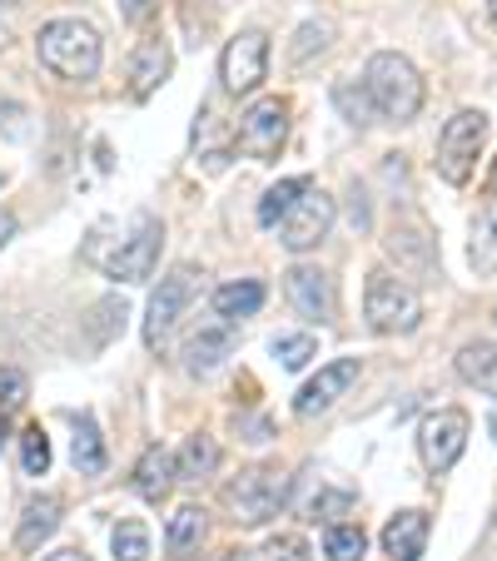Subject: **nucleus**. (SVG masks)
I'll list each match as a JSON object with an SVG mask.
<instances>
[{
    "label": "nucleus",
    "mask_w": 497,
    "mask_h": 561,
    "mask_svg": "<svg viewBox=\"0 0 497 561\" xmlns=\"http://www.w3.org/2000/svg\"><path fill=\"white\" fill-rule=\"evenodd\" d=\"M11 5L15 0H0V50L11 45Z\"/></svg>",
    "instance_id": "36"
},
{
    "label": "nucleus",
    "mask_w": 497,
    "mask_h": 561,
    "mask_svg": "<svg viewBox=\"0 0 497 561\" xmlns=\"http://www.w3.org/2000/svg\"><path fill=\"white\" fill-rule=\"evenodd\" d=\"M234 353V323H210V329H200L190 343H184V368L190 373H214L224 358Z\"/></svg>",
    "instance_id": "17"
},
{
    "label": "nucleus",
    "mask_w": 497,
    "mask_h": 561,
    "mask_svg": "<svg viewBox=\"0 0 497 561\" xmlns=\"http://www.w3.org/2000/svg\"><path fill=\"white\" fill-rule=\"evenodd\" d=\"M483 139H487V115L483 110H458V115L443 125V135H438V174L463 190V184L473 180V170H477Z\"/></svg>",
    "instance_id": "5"
},
{
    "label": "nucleus",
    "mask_w": 497,
    "mask_h": 561,
    "mask_svg": "<svg viewBox=\"0 0 497 561\" xmlns=\"http://www.w3.org/2000/svg\"><path fill=\"white\" fill-rule=\"evenodd\" d=\"M487 190H493V194H497V159H493V180H487Z\"/></svg>",
    "instance_id": "41"
},
{
    "label": "nucleus",
    "mask_w": 497,
    "mask_h": 561,
    "mask_svg": "<svg viewBox=\"0 0 497 561\" xmlns=\"http://www.w3.org/2000/svg\"><path fill=\"white\" fill-rule=\"evenodd\" d=\"M423 547H428V512L408 507L383 527V551L393 561H423Z\"/></svg>",
    "instance_id": "15"
},
{
    "label": "nucleus",
    "mask_w": 497,
    "mask_h": 561,
    "mask_svg": "<svg viewBox=\"0 0 497 561\" xmlns=\"http://www.w3.org/2000/svg\"><path fill=\"white\" fill-rule=\"evenodd\" d=\"M120 15H125L129 25H145L149 15H155V0H120Z\"/></svg>",
    "instance_id": "34"
},
{
    "label": "nucleus",
    "mask_w": 497,
    "mask_h": 561,
    "mask_svg": "<svg viewBox=\"0 0 497 561\" xmlns=\"http://www.w3.org/2000/svg\"><path fill=\"white\" fill-rule=\"evenodd\" d=\"M334 219H339L334 199H328L324 190H314V184H308V190L294 199V209L279 219V224H284V249H289V254H308V249H318L328 239V229H334Z\"/></svg>",
    "instance_id": "11"
},
{
    "label": "nucleus",
    "mask_w": 497,
    "mask_h": 561,
    "mask_svg": "<svg viewBox=\"0 0 497 561\" xmlns=\"http://www.w3.org/2000/svg\"><path fill=\"white\" fill-rule=\"evenodd\" d=\"M165 80H170V45L159 41V35H149V41L135 50V60H129V95L149 100Z\"/></svg>",
    "instance_id": "14"
},
{
    "label": "nucleus",
    "mask_w": 497,
    "mask_h": 561,
    "mask_svg": "<svg viewBox=\"0 0 497 561\" xmlns=\"http://www.w3.org/2000/svg\"><path fill=\"white\" fill-rule=\"evenodd\" d=\"M159 244H165V224L155 214H135L129 239H120V249L110 259H100V268L110 278H120V284H145L159 264Z\"/></svg>",
    "instance_id": "7"
},
{
    "label": "nucleus",
    "mask_w": 497,
    "mask_h": 561,
    "mask_svg": "<svg viewBox=\"0 0 497 561\" xmlns=\"http://www.w3.org/2000/svg\"><path fill=\"white\" fill-rule=\"evenodd\" d=\"M458 378L497 398V343H467L458 353Z\"/></svg>",
    "instance_id": "21"
},
{
    "label": "nucleus",
    "mask_w": 497,
    "mask_h": 561,
    "mask_svg": "<svg viewBox=\"0 0 497 561\" xmlns=\"http://www.w3.org/2000/svg\"><path fill=\"white\" fill-rule=\"evenodd\" d=\"M343 507H349V492H328V497H318L314 507H308V512H314V517H308V522L328 517V512H343Z\"/></svg>",
    "instance_id": "35"
},
{
    "label": "nucleus",
    "mask_w": 497,
    "mask_h": 561,
    "mask_svg": "<svg viewBox=\"0 0 497 561\" xmlns=\"http://www.w3.org/2000/svg\"><path fill=\"white\" fill-rule=\"evenodd\" d=\"M493 433H497V417H493Z\"/></svg>",
    "instance_id": "43"
},
{
    "label": "nucleus",
    "mask_w": 497,
    "mask_h": 561,
    "mask_svg": "<svg viewBox=\"0 0 497 561\" xmlns=\"http://www.w3.org/2000/svg\"><path fill=\"white\" fill-rule=\"evenodd\" d=\"M493 318H497V308H493Z\"/></svg>",
    "instance_id": "44"
},
{
    "label": "nucleus",
    "mask_w": 497,
    "mask_h": 561,
    "mask_svg": "<svg viewBox=\"0 0 497 561\" xmlns=\"http://www.w3.org/2000/svg\"><path fill=\"white\" fill-rule=\"evenodd\" d=\"M194 268L190 264H180L170 278H159V288H155V298H149V313H145V348L149 353H165L170 348V339H174V329H180V318H184V308L194 304Z\"/></svg>",
    "instance_id": "6"
},
{
    "label": "nucleus",
    "mask_w": 497,
    "mask_h": 561,
    "mask_svg": "<svg viewBox=\"0 0 497 561\" xmlns=\"http://www.w3.org/2000/svg\"><path fill=\"white\" fill-rule=\"evenodd\" d=\"M204 531H210L204 512H200V507H180V512L170 517V527H165V547H170L174 557H190V551L204 541Z\"/></svg>",
    "instance_id": "23"
},
{
    "label": "nucleus",
    "mask_w": 497,
    "mask_h": 561,
    "mask_svg": "<svg viewBox=\"0 0 497 561\" xmlns=\"http://www.w3.org/2000/svg\"><path fill=\"white\" fill-rule=\"evenodd\" d=\"M25 392H31V382L21 368H0V413H15L25 403Z\"/></svg>",
    "instance_id": "31"
},
{
    "label": "nucleus",
    "mask_w": 497,
    "mask_h": 561,
    "mask_svg": "<svg viewBox=\"0 0 497 561\" xmlns=\"http://www.w3.org/2000/svg\"><path fill=\"white\" fill-rule=\"evenodd\" d=\"M174 482H180V477H174L170 447H159V443L145 447V457L135 462V492H139V497H145V502H165Z\"/></svg>",
    "instance_id": "18"
},
{
    "label": "nucleus",
    "mask_w": 497,
    "mask_h": 561,
    "mask_svg": "<svg viewBox=\"0 0 497 561\" xmlns=\"http://www.w3.org/2000/svg\"><path fill=\"white\" fill-rule=\"evenodd\" d=\"M487 15H493V25H497V0H487Z\"/></svg>",
    "instance_id": "42"
},
{
    "label": "nucleus",
    "mask_w": 497,
    "mask_h": 561,
    "mask_svg": "<svg viewBox=\"0 0 497 561\" xmlns=\"http://www.w3.org/2000/svg\"><path fill=\"white\" fill-rule=\"evenodd\" d=\"M363 95H369V105L379 110L383 119L408 125V119L423 110V75H418V65H413L408 55L379 50L369 60V70H363Z\"/></svg>",
    "instance_id": "1"
},
{
    "label": "nucleus",
    "mask_w": 497,
    "mask_h": 561,
    "mask_svg": "<svg viewBox=\"0 0 497 561\" xmlns=\"http://www.w3.org/2000/svg\"><path fill=\"white\" fill-rule=\"evenodd\" d=\"M304 190H308V180H279L274 190L259 199V224H264V229H274V224L284 219L289 209H294V199H298Z\"/></svg>",
    "instance_id": "26"
},
{
    "label": "nucleus",
    "mask_w": 497,
    "mask_h": 561,
    "mask_svg": "<svg viewBox=\"0 0 497 561\" xmlns=\"http://www.w3.org/2000/svg\"><path fill=\"white\" fill-rule=\"evenodd\" d=\"M264 561H308V541L294 537V531H284V537H274L264 547Z\"/></svg>",
    "instance_id": "32"
},
{
    "label": "nucleus",
    "mask_w": 497,
    "mask_h": 561,
    "mask_svg": "<svg viewBox=\"0 0 497 561\" xmlns=\"http://www.w3.org/2000/svg\"><path fill=\"white\" fill-rule=\"evenodd\" d=\"M318 353V339L314 333H284V339H274V358L284 363L289 373H298V368H308V358Z\"/></svg>",
    "instance_id": "30"
},
{
    "label": "nucleus",
    "mask_w": 497,
    "mask_h": 561,
    "mask_svg": "<svg viewBox=\"0 0 497 561\" xmlns=\"http://www.w3.org/2000/svg\"><path fill=\"white\" fill-rule=\"evenodd\" d=\"M467 433H473V417L463 408H438L433 417H423L418 427V453H423V467L433 477L453 472L458 457L467 453Z\"/></svg>",
    "instance_id": "8"
},
{
    "label": "nucleus",
    "mask_w": 497,
    "mask_h": 561,
    "mask_svg": "<svg viewBox=\"0 0 497 561\" xmlns=\"http://www.w3.org/2000/svg\"><path fill=\"white\" fill-rule=\"evenodd\" d=\"M353 382H359V358H334V363H324V368H318V378H308L304 388H298L294 413H298V417L328 413V408L339 403V398L353 388Z\"/></svg>",
    "instance_id": "12"
},
{
    "label": "nucleus",
    "mask_w": 497,
    "mask_h": 561,
    "mask_svg": "<svg viewBox=\"0 0 497 561\" xmlns=\"http://www.w3.org/2000/svg\"><path fill=\"white\" fill-rule=\"evenodd\" d=\"M269 75V35L264 31H239L219 55V85L229 95H255Z\"/></svg>",
    "instance_id": "10"
},
{
    "label": "nucleus",
    "mask_w": 497,
    "mask_h": 561,
    "mask_svg": "<svg viewBox=\"0 0 497 561\" xmlns=\"http://www.w3.org/2000/svg\"><path fill=\"white\" fill-rule=\"evenodd\" d=\"M70 453H75V467H80L86 477H100V472H105V437H100V427H95V417H90V413L75 417V443H70Z\"/></svg>",
    "instance_id": "22"
},
{
    "label": "nucleus",
    "mask_w": 497,
    "mask_h": 561,
    "mask_svg": "<svg viewBox=\"0 0 497 561\" xmlns=\"http://www.w3.org/2000/svg\"><path fill=\"white\" fill-rule=\"evenodd\" d=\"M60 512H65V502L55 497V492H45V497H31V502H25V512H21V527H15V547L35 551L41 541H50L55 527H60Z\"/></svg>",
    "instance_id": "16"
},
{
    "label": "nucleus",
    "mask_w": 497,
    "mask_h": 561,
    "mask_svg": "<svg viewBox=\"0 0 497 561\" xmlns=\"http://www.w3.org/2000/svg\"><path fill=\"white\" fill-rule=\"evenodd\" d=\"M324 551H328V561H359L363 551H369V537H363V527H353V522H334V527L324 531Z\"/></svg>",
    "instance_id": "24"
},
{
    "label": "nucleus",
    "mask_w": 497,
    "mask_h": 561,
    "mask_svg": "<svg viewBox=\"0 0 497 561\" xmlns=\"http://www.w3.org/2000/svg\"><path fill=\"white\" fill-rule=\"evenodd\" d=\"M289 492H294V477L284 467H249L224 488V507L244 527H264L269 517H279L289 507Z\"/></svg>",
    "instance_id": "3"
},
{
    "label": "nucleus",
    "mask_w": 497,
    "mask_h": 561,
    "mask_svg": "<svg viewBox=\"0 0 497 561\" xmlns=\"http://www.w3.org/2000/svg\"><path fill=\"white\" fill-rule=\"evenodd\" d=\"M363 318H369V329L393 339V333H413L423 323V298L413 294L398 274L388 268H373L369 284H363Z\"/></svg>",
    "instance_id": "4"
},
{
    "label": "nucleus",
    "mask_w": 497,
    "mask_h": 561,
    "mask_svg": "<svg viewBox=\"0 0 497 561\" xmlns=\"http://www.w3.org/2000/svg\"><path fill=\"white\" fill-rule=\"evenodd\" d=\"M259 308H264V284H259V278H239V284H224L219 294H214V313H219L224 323L255 318Z\"/></svg>",
    "instance_id": "19"
},
{
    "label": "nucleus",
    "mask_w": 497,
    "mask_h": 561,
    "mask_svg": "<svg viewBox=\"0 0 497 561\" xmlns=\"http://www.w3.org/2000/svg\"><path fill=\"white\" fill-rule=\"evenodd\" d=\"M50 561H86V551H55Z\"/></svg>",
    "instance_id": "38"
},
{
    "label": "nucleus",
    "mask_w": 497,
    "mask_h": 561,
    "mask_svg": "<svg viewBox=\"0 0 497 561\" xmlns=\"http://www.w3.org/2000/svg\"><path fill=\"white\" fill-rule=\"evenodd\" d=\"M244 557H249V551H224L219 561H244Z\"/></svg>",
    "instance_id": "39"
},
{
    "label": "nucleus",
    "mask_w": 497,
    "mask_h": 561,
    "mask_svg": "<svg viewBox=\"0 0 497 561\" xmlns=\"http://www.w3.org/2000/svg\"><path fill=\"white\" fill-rule=\"evenodd\" d=\"M328 41H334V25H328V21H308L304 31L294 35V50H289V60H294V65H308L314 55L328 50Z\"/></svg>",
    "instance_id": "29"
},
{
    "label": "nucleus",
    "mask_w": 497,
    "mask_h": 561,
    "mask_svg": "<svg viewBox=\"0 0 497 561\" xmlns=\"http://www.w3.org/2000/svg\"><path fill=\"white\" fill-rule=\"evenodd\" d=\"M5 437H11V427H5V413H0V447H5Z\"/></svg>",
    "instance_id": "40"
},
{
    "label": "nucleus",
    "mask_w": 497,
    "mask_h": 561,
    "mask_svg": "<svg viewBox=\"0 0 497 561\" xmlns=\"http://www.w3.org/2000/svg\"><path fill=\"white\" fill-rule=\"evenodd\" d=\"M35 55L60 80H95L100 75V31L86 21H50L35 35Z\"/></svg>",
    "instance_id": "2"
},
{
    "label": "nucleus",
    "mask_w": 497,
    "mask_h": 561,
    "mask_svg": "<svg viewBox=\"0 0 497 561\" xmlns=\"http://www.w3.org/2000/svg\"><path fill=\"white\" fill-rule=\"evenodd\" d=\"M110 547H115L120 561H149V527L145 522H120Z\"/></svg>",
    "instance_id": "27"
},
{
    "label": "nucleus",
    "mask_w": 497,
    "mask_h": 561,
    "mask_svg": "<svg viewBox=\"0 0 497 561\" xmlns=\"http://www.w3.org/2000/svg\"><path fill=\"white\" fill-rule=\"evenodd\" d=\"M334 100H339L343 110H349V125H369V100H353V85H339L334 90Z\"/></svg>",
    "instance_id": "33"
},
{
    "label": "nucleus",
    "mask_w": 497,
    "mask_h": 561,
    "mask_svg": "<svg viewBox=\"0 0 497 561\" xmlns=\"http://www.w3.org/2000/svg\"><path fill=\"white\" fill-rule=\"evenodd\" d=\"M239 149L249 159H274L289 139V100L284 95H264L239 115V129H234Z\"/></svg>",
    "instance_id": "9"
},
{
    "label": "nucleus",
    "mask_w": 497,
    "mask_h": 561,
    "mask_svg": "<svg viewBox=\"0 0 497 561\" xmlns=\"http://www.w3.org/2000/svg\"><path fill=\"white\" fill-rule=\"evenodd\" d=\"M214 472H219V443L210 433H194L180 447V457H174V477L180 482H200V477H214Z\"/></svg>",
    "instance_id": "20"
},
{
    "label": "nucleus",
    "mask_w": 497,
    "mask_h": 561,
    "mask_svg": "<svg viewBox=\"0 0 497 561\" xmlns=\"http://www.w3.org/2000/svg\"><path fill=\"white\" fill-rule=\"evenodd\" d=\"M467 259H473V268L477 274H493L497 268V204L477 219V229H473V249H467Z\"/></svg>",
    "instance_id": "25"
},
{
    "label": "nucleus",
    "mask_w": 497,
    "mask_h": 561,
    "mask_svg": "<svg viewBox=\"0 0 497 561\" xmlns=\"http://www.w3.org/2000/svg\"><path fill=\"white\" fill-rule=\"evenodd\" d=\"M21 467H25V477H45V472H50V437H45L41 423L25 427V437H21Z\"/></svg>",
    "instance_id": "28"
},
{
    "label": "nucleus",
    "mask_w": 497,
    "mask_h": 561,
    "mask_svg": "<svg viewBox=\"0 0 497 561\" xmlns=\"http://www.w3.org/2000/svg\"><path fill=\"white\" fill-rule=\"evenodd\" d=\"M284 288H289V304H294L304 318H314V323H328L334 308H339V298H334V278H328L324 268H314V264L289 268Z\"/></svg>",
    "instance_id": "13"
},
{
    "label": "nucleus",
    "mask_w": 497,
    "mask_h": 561,
    "mask_svg": "<svg viewBox=\"0 0 497 561\" xmlns=\"http://www.w3.org/2000/svg\"><path fill=\"white\" fill-rule=\"evenodd\" d=\"M11 239H15V214H5V209H0V249L11 244Z\"/></svg>",
    "instance_id": "37"
}]
</instances>
